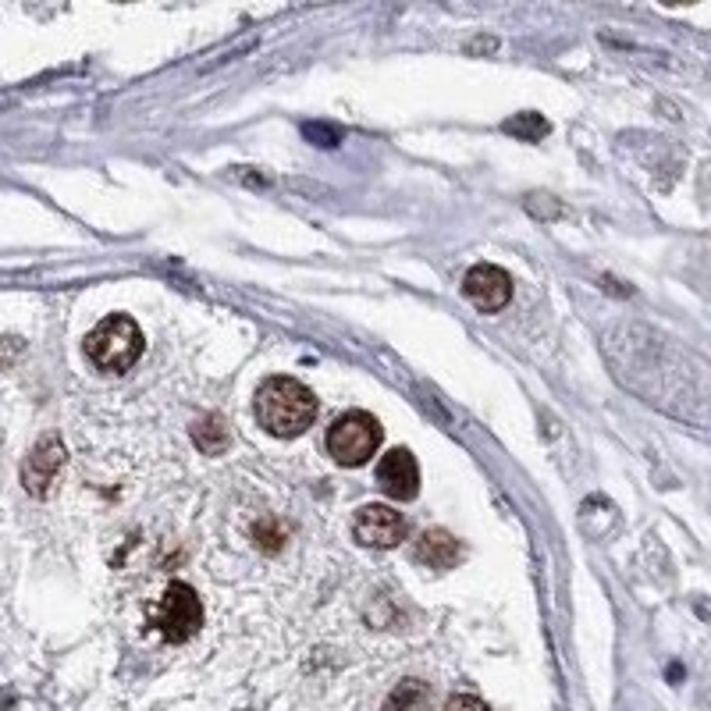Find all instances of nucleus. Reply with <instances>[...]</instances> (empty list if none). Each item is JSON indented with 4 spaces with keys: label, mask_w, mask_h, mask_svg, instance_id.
<instances>
[{
    "label": "nucleus",
    "mask_w": 711,
    "mask_h": 711,
    "mask_svg": "<svg viewBox=\"0 0 711 711\" xmlns=\"http://www.w3.org/2000/svg\"><path fill=\"white\" fill-rule=\"evenodd\" d=\"M463 292L466 299L485 314H499L502 306L513 299V278H508L502 267L491 263H477L474 271L463 278Z\"/></svg>",
    "instance_id": "0eeeda50"
},
{
    "label": "nucleus",
    "mask_w": 711,
    "mask_h": 711,
    "mask_svg": "<svg viewBox=\"0 0 711 711\" xmlns=\"http://www.w3.org/2000/svg\"><path fill=\"white\" fill-rule=\"evenodd\" d=\"M417 559L438 569L455 566V562H459V541H455L449 530H424V538L417 544Z\"/></svg>",
    "instance_id": "1a4fd4ad"
},
{
    "label": "nucleus",
    "mask_w": 711,
    "mask_h": 711,
    "mask_svg": "<svg viewBox=\"0 0 711 711\" xmlns=\"http://www.w3.org/2000/svg\"><path fill=\"white\" fill-rule=\"evenodd\" d=\"M61 466H64V445H61V438H53L47 434L39 445L29 452V459L22 463V485L29 494H36V499H47L50 488H53V480H58L61 474Z\"/></svg>",
    "instance_id": "6e6552de"
},
{
    "label": "nucleus",
    "mask_w": 711,
    "mask_h": 711,
    "mask_svg": "<svg viewBox=\"0 0 711 711\" xmlns=\"http://www.w3.org/2000/svg\"><path fill=\"white\" fill-rule=\"evenodd\" d=\"M353 534H356V541L367 548H395L406 538V519H402L392 505H364L356 513Z\"/></svg>",
    "instance_id": "423d86ee"
},
{
    "label": "nucleus",
    "mask_w": 711,
    "mask_h": 711,
    "mask_svg": "<svg viewBox=\"0 0 711 711\" xmlns=\"http://www.w3.org/2000/svg\"><path fill=\"white\" fill-rule=\"evenodd\" d=\"M505 132H508V136H516V139L538 143L548 132V122L541 114H519V118H513V122H505Z\"/></svg>",
    "instance_id": "f8f14e48"
},
{
    "label": "nucleus",
    "mask_w": 711,
    "mask_h": 711,
    "mask_svg": "<svg viewBox=\"0 0 711 711\" xmlns=\"http://www.w3.org/2000/svg\"><path fill=\"white\" fill-rule=\"evenodd\" d=\"M257 420L274 438H299L317 420V395L292 378H267L257 392Z\"/></svg>",
    "instance_id": "f257e3e1"
},
{
    "label": "nucleus",
    "mask_w": 711,
    "mask_h": 711,
    "mask_svg": "<svg viewBox=\"0 0 711 711\" xmlns=\"http://www.w3.org/2000/svg\"><path fill=\"white\" fill-rule=\"evenodd\" d=\"M662 4H669V8H679V4H694V0H662Z\"/></svg>",
    "instance_id": "2eb2a0df"
},
{
    "label": "nucleus",
    "mask_w": 711,
    "mask_h": 711,
    "mask_svg": "<svg viewBox=\"0 0 711 711\" xmlns=\"http://www.w3.org/2000/svg\"><path fill=\"white\" fill-rule=\"evenodd\" d=\"M154 629L171 643H185L189 637L199 634L204 626V605H199V594L189 584H168L164 598L157 601V609L150 615Z\"/></svg>",
    "instance_id": "20e7f679"
},
{
    "label": "nucleus",
    "mask_w": 711,
    "mask_h": 711,
    "mask_svg": "<svg viewBox=\"0 0 711 711\" xmlns=\"http://www.w3.org/2000/svg\"><path fill=\"white\" fill-rule=\"evenodd\" d=\"M381 445V424L370 413H342L328 431V452L334 463L342 466H364L373 459V452Z\"/></svg>",
    "instance_id": "7ed1b4c3"
},
{
    "label": "nucleus",
    "mask_w": 711,
    "mask_h": 711,
    "mask_svg": "<svg viewBox=\"0 0 711 711\" xmlns=\"http://www.w3.org/2000/svg\"><path fill=\"white\" fill-rule=\"evenodd\" d=\"M193 441L204 452H224L228 449V424L221 417H207V420H199L193 424Z\"/></svg>",
    "instance_id": "9b49d317"
},
{
    "label": "nucleus",
    "mask_w": 711,
    "mask_h": 711,
    "mask_svg": "<svg viewBox=\"0 0 711 711\" xmlns=\"http://www.w3.org/2000/svg\"><path fill=\"white\" fill-rule=\"evenodd\" d=\"M378 488L395 502H409L417 499L420 491V466H417V455L409 449H392L381 455L378 463Z\"/></svg>",
    "instance_id": "39448f33"
},
{
    "label": "nucleus",
    "mask_w": 711,
    "mask_h": 711,
    "mask_svg": "<svg viewBox=\"0 0 711 711\" xmlns=\"http://www.w3.org/2000/svg\"><path fill=\"white\" fill-rule=\"evenodd\" d=\"M381 711H431V687L424 679H402Z\"/></svg>",
    "instance_id": "9d476101"
},
{
    "label": "nucleus",
    "mask_w": 711,
    "mask_h": 711,
    "mask_svg": "<svg viewBox=\"0 0 711 711\" xmlns=\"http://www.w3.org/2000/svg\"><path fill=\"white\" fill-rule=\"evenodd\" d=\"M445 711H491L485 701H477V697H469V694H455L452 701L445 704Z\"/></svg>",
    "instance_id": "ddd939ff"
},
{
    "label": "nucleus",
    "mask_w": 711,
    "mask_h": 711,
    "mask_svg": "<svg viewBox=\"0 0 711 711\" xmlns=\"http://www.w3.org/2000/svg\"><path fill=\"white\" fill-rule=\"evenodd\" d=\"M303 132H306V139H310V143H328V146H334V143L342 139L331 125H306Z\"/></svg>",
    "instance_id": "4468645a"
},
{
    "label": "nucleus",
    "mask_w": 711,
    "mask_h": 711,
    "mask_svg": "<svg viewBox=\"0 0 711 711\" xmlns=\"http://www.w3.org/2000/svg\"><path fill=\"white\" fill-rule=\"evenodd\" d=\"M86 356L89 364L103 373H125L132 364L143 356V331L132 317L111 314L103 317L86 339Z\"/></svg>",
    "instance_id": "f03ea898"
}]
</instances>
